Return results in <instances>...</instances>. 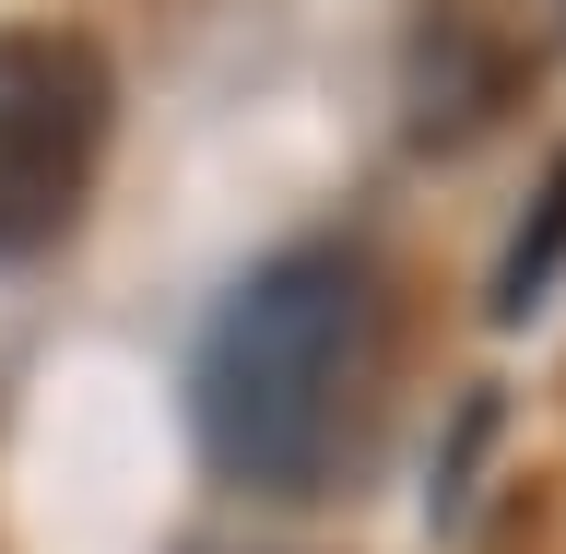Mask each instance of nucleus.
<instances>
[{"mask_svg":"<svg viewBox=\"0 0 566 554\" xmlns=\"http://www.w3.org/2000/svg\"><path fill=\"white\" fill-rule=\"evenodd\" d=\"M118 142V60L83 24H0V260L83 224Z\"/></svg>","mask_w":566,"mask_h":554,"instance_id":"2","label":"nucleus"},{"mask_svg":"<svg viewBox=\"0 0 566 554\" xmlns=\"http://www.w3.org/2000/svg\"><path fill=\"white\" fill-rule=\"evenodd\" d=\"M389 283L366 248L307 237L248 260L201 318L189 354V425H201L212 484L272 495V508H318L366 472L389 401Z\"/></svg>","mask_w":566,"mask_h":554,"instance_id":"1","label":"nucleus"},{"mask_svg":"<svg viewBox=\"0 0 566 554\" xmlns=\"http://www.w3.org/2000/svg\"><path fill=\"white\" fill-rule=\"evenodd\" d=\"M566 283V154L543 166V189H531V212H520V237H507V260H495V283H484V318L495 331H520V318H543V295Z\"/></svg>","mask_w":566,"mask_h":554,"instance_id":"4","label":"nucleus"},{"mask_svg":"<svg viewBox=\"0 0 566 554\" xmlns=\"http://www.w3.org/2000/svg\"><path fill=\"white\" fill-rule=\"evenodd\" d=\"M531 83V35H507L495 12H472V0H437L413 24V60H401V130L424 142V154H449V142H472L484 118H507Z\"/></svg>","mask_w":566,"mask_h":554,"instance_id":"3","label":"nucleus"}]
</instances>
